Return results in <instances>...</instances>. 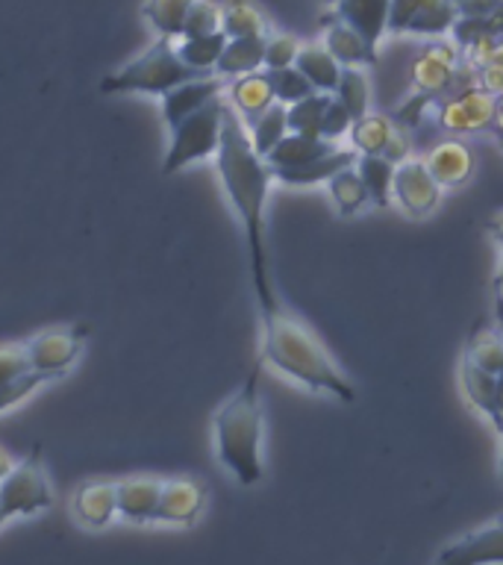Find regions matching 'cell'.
Segmentation results:
<instances>
[{
    "instance_id": "cell-48",
    "label": "cell",
    "mask_w": 503,
    "mask_h": 565,
    "mask_svg": "<svg viewBox=\"0 0 503 565\" xmlns=\"http://www.w3.org/2000/svg\"><path fill=\"white\" fill-rule=\"evenodd\" d=\"M494 316H497V330L503 335V291L494 289Z\"/></svg>"
},
{
    "instance_id": "cell-25",
    "label": "cell",
    "mask_w": 503,
    "mask_h": 565,
    "mask_svg": "<svg viewBox=\"0 0 503 565\" xmlns=\"http://www.w3.org/2000/svg\"><path fill=\"white\" fill-rule=\"evenodd\" d=\"M295 68L312 83L315 92H327V95H333L335 86H339V77H342V65L324 44H303Z\"/></svg>"
},
{
    "instance_id": "cell-36",
    "label": "cell",
    "mask_w": 503,
    "mask_h": 565,
    "mask_svg": "<svg viewBox=\"0 0 503 565\" xmlns=\"http://www.w3.org/2000/svg\"><path fill=\"white\" fill-rule=\"evenodd\" d=\"M51 380H60V374L53 371H39V369H26L15 377H9L3 386H0V413H7L15 404H21L24 397H30L39 386L51 383Z\"/></svg>"
},
{
    "instance_id": "cell-30",
    "label": "cell",
    "mask_w": 503,
    "mask_h": 565,
    "mask_svg": "<svg viewBox=\"0 0 503 565\" xmlns=\"http://www.w3.org/2000/svg\"><path fill=\"white\" fill-rule=\"evenodd\" d=\"M327 192H330V201H333L335 212L344 215V218H351V215H356V212L365 210V206L371 203L368 189H365V183H362L356 166L339 171V174L327 183Z\"/></svg>"
},
{
    "instance_id": "cell-50",
    "label": "cell",
    "mask_w": 503,
    "mask_h": 565,
    "mask_svg": "<svg viewBox=\"0 0 503 565\" xmlns=\"http://www.w3.org/2000/svg\"><path fill=\"white\" fill-rule=\"evenodd\" d=\"M494 430H497V436H501V483H503V424H497Z\"/></svg>"
},
{
    "instance_id": "cell-16",
    "label": "cell",
    "mask_w": 503,
    "mask_h": 565,
    "mask_svg": "<svg viewBox=\"0 0 503 565\" xmlns=\"http://www.w3.org/2000/svg\"><path fill=\"white\" fill-rule=\"evenodd\" d=\"M206 489L192 477H171L162 480V494H159L157 521L165 524H192L203 510Z\"/></svg>"
},
{
    "instance_id": "cell-5",
    "label": "cell",
    "mask_w": 503,
    "mask_h": 565,
    "mask_svg": "<svg viewBox=\"0 0 503 565\" xmlns=\"http://www.w3.org/2000/svg\"><path fill=\"white\" fill-rule=\"evenodd\" d=\"M194 77H203V74H197L180 60L174 39H157L141 56L109 74L100 83V92L104 95H136L139 92V95L162 97Z\"/></svg>"
},
{
    "instance_id": "cell-18",
    "label": "cell",
    "mask_w": 503,
    "mask_h": 565,
    "mask_svg": "<svg viewBox=\"0 0 503 565\" xmlns=\"http://www.w3.org/2000/svg\"><path fill=\"white\" fill-rule=\"evenodd\" d=\"M356 159H360V153H356L353 148H333L330 153L312 159V162H307V166L277 168V171H271V174L277 183H286V185L330 183L339 171L356 166Z\"/></svg>"
},
{
    "instance_id": "cell-29",
    "label": "cell",
    "mask_w": 503,
    "mask_h": 565,
    "mask_svg": "<svg viewBox=\"0 0 503 565\" xmlns=\"http://www.w3.org/2000/svg\"><path fill=\"white\" fill-rule=\"evenodd\" d=\"M247 136H250V145H254L256 153L263 159L268 157V153L289 136V106H268L259 118H254V121L247 124Z\"/></svg>"
},
{
    "instance_id": "cell-41",
    "label": "cell",
    "mask_w": 503,
    "mask_h": 565,
    "mask_svg": "<svg viewBox=\"0 0 503 565\" xmlns=\"http://www.w3.org/2000/svg\"><path fill=\"white\" fill-rule=\"evenodd\" d=\"M26 369H30V360H26L24 342L0 344V386H3L9 377H15V374H21V371Z\"/></svg>"
},
{
    "instance_id": "cell-19",
    "label": "cell",
    "mask_w": 503,
    "mask_h": 565,
    "mask_svg": "<svg viewBox=\"0 0 503 565\" xmlns=\"http://www.w3.org/2000/svg\"><path fill=\"white\" fill-rule=\"evenodd\" d=\"M388 9L392 0H335V18L365 35L374 47L388 33Z\"/></svg>"
},
{
    "instance_id": "cell-26",
    "label": "cell",
    "mask_w": 503,
    "mask_h": 565,
    "mask_svg": "<svg viewBox=\"0 0 503 565\" xmlns=\"http://www.w3.org/2000/svg\"><path fill=\"white\" fill-rule=\"evenodd\" d=\"M333 148H339L335 141L318 139V136L289 132V136H286V139H282L280 145L268 153V157H265V162L271 166V171H277V168H298L312 162V159L324 157V153H330Z\"/></svg>"
},
{
    "instance_id": "cell-13",
    "label": "cell",
    "mask_w": 503,
    "mask_h": 565,
    "mask_svg": "<svg viewBox=\"0 0 503 565\" xmlns=\"http://www.w3.org/2000/svg\"><path fill=\"white\" fill-rule=\"evenodd\" d=\"M432 565H503V515L450 542Z\"/></svg>"
},
{
    "instance_id": "cell-38",
    "label": "cell",
    "mask_w": 503,
    "mask_h": 565,
    "mask_svg": "<svg viewBox=\"0 0 503 565\" xmlns=\"http://www.w3.org/2000/svg\"><path fill=\"white\" fill-rule=\"evenodd\" d=\"M210 33H221V3H215V0H194L189 15H185L183 35L180 39Z\"/></svg>"
},
{
    "instance_id": "cell-22",
    "label": "cell",
    "mask_w": 503,
    "mask_h": 565,
    "mask_svg": "<svg viewBox=\"0 0 503 565\" xmlns=\"http://www.w3.org/2000/svg\"><path fill=\"white\" fill-rule=\"evenodd\" d=\"M162 483L153 477H130L118 483V515L127 521H157Z\"/></svg>"
},
{
    "instance_id": "cell-24",
    "label": "cell",
    "mask_w": 503,
    "mask_h": 565,
    "mask_svg": "<svg viewBox=\"0 0 503 565\" xmlns=\"http://www.w3.org/2000/svg\"><path fill=\"white\" fill-rule=\"evenodd\" d=\"M221 33L227 39H265L271 33V26L256 3L227 0V3H221Z\"/></svg>"
},
{
    "instance_id": "cell-3",
    "label": "cell",
    "mask_w": 503,
    "mask_h": 565,
    "mask_svg": "<svg viewBox=\"0 0 503 565\" xmlns=\"http://www.w3.org/2000/svg\"><path fill=\"white\" fill-rule=\"evenodd\" d=\"M263 360L256 362L245 383L224 401L212 415V433H215V457L236 483L256 486L265 477L263 439H265V415H263Z\"/></svg>"
},
{
    "instance_id": "cell-31",
    "label": "cell",
    "mask_w": 503,
    "mask_h": 565,
    "mask_svg": "<svg viewBox=\"0 0 503 565\" xmlns=\"http://www.w3.org/2000/svg\"><path fill=\"white\" fill-rule=\"evenodd\" d=\"M224 47H227V35L224 33L192 35V39H180V42H176L180 60H183L189 68L197 71V74H212L215 65H218Z\"/></svg>"
},
{
    "instance_id": "cell-7",
    "label": "cell",
    "mask_w": 503,
    "mask_h": 565,
    "mask_svg": "<svg viewBox=\"0 0 503 565\" xmlns=\"http://www.w3.org/2000/svg\"><path fill=\"white\" fill-rule=\"evenodd\" d=\"M53 507V492L42 466V450L35 445L30 457L21 459L3 480H0V510L7 519L12 515H35Z\"/></svg>"
},
{
    "instance_id": "cell-4",
    "label": "cell",
    "mask_w": 503,
    "mask_h": 565,
    "mask_svg": "<svg viewBox=\"0 0 503 565\" xmlns=\"http://www.w3.org/2000/svg\"><path fill=\"white\" fill-rule=\"evenodd\" d=\"M462 71V51L457 42L448 39H432L413 62V74H409V86L413 95L400 109H397L395 121L400 127H418L424 113L432 104H439L441 97H448L450 92H457L459 86H471L474 79Z\"/></svg>"
},
{
    "instance_id": "cell-35",
    "label": "cell",
    "mask_w": 503,
    "mask_h": 565,
    "mask_svg": "<svg viewBox=\"0 0 503 565\" xmlns=\"http://www.w3.org/2000/svg\"><path fill=\"white\" fill-rule=\"evenodd\" d=\"M333 95L327 92H312L309 97L289 106V132H300V136H318L321 139V127H324L327 106H330Z\"/></svg>"
},
{
    "instance_id": "cell-15",
    "label": "cell",
    "mask_w": 503,
    "mask_h": 565,
    "mask_svg": "<svg viewBox=\"0 0 503 565\" xmlns=\"http://www.w3.org/2000/svg\"><path fill=\"white\" fill-rule=\"evenodd\" d=\"M424 166L432 174V180L441 189H462V185L474 177V150L468 148L465 141H459L457 136L450 141H441L424 157Z\"/></svg>"
},
{
    "instance_id": "cell-42",
    "label": "cell",
    "mask_w": 503,
    "mask_h": 565,
    "mask_svg": "<svg viewBox=\"0 0 503 565\" xmlns=\"http://www.w3.org/2000/svg\"><path fill=\"white\" fill-rule=\"evenodd\" d=\"M459 18H492L503 9V0H453Z\"/></svg>"
},
{
    "instance_id": "cell-21",
    "label": "cell",
    "mask_w": 503,
    "mask_h": 565,
    "mask_svg": "<svg viewBox=\"0 0 503 565\" xmlns=\"http://www.w3.org/2000/svg\"><path fill=\"white\" fill-rule=\"evenodd\" d=\"M71 507H74V515L79 519V524H86V527H106L113 521L115 512H118V483L97 480V483L79 486Z\"/></svg>"
},
{
    "instance_id": "cell-49",
    "label": "cell",
    "mask_w": 503,
    "mask_h": 565,
    "mask_svg": "<svg viewBox=\"0 0 503 565\" xmlns=\"http://www.w3.org/2000/svg\"><path fill=\"white\" fill-rule=\"evenodd\" d=\"M494 289L503 291V256H501V268H497V277H494Z\"/></svg>"
},
{
    "instance_id": "cell-17",
    "label": "cell",
    "mask_w": 503,
    "mask_h": 565,
    "mask_svg": "<svg viewBox=\"0 0 503 565\" xmlns=\"http://www.w3.org/2000/svg\"><path fill=\"white\" fill-rule=\"evenodd\" d=\"M324 47L333 53L342 68H371L379 60L377 47L339 18L324 26Z\"/></svg>"
},
{
    "instance_id": "cell-43",
    "label": "cell",
    "mask_w": 503,
    "mask_h": 565,
    "mask_svg": "<svg viewBox=\"0 0 503 565\" xmlns=\"http://www.w3.org/2000/svg\"><path fill=\"white\" fill-rule=\"evenodd\" d=\"M477 86L485 88L489 95H503V65H483L477 71Z\"/></svg>"
},
{
    "instance_id": "cell-10",
    "label": "cell",
    "mask_w": 503,
    "mask_h": 565,
    "mask_svg": "<svg viewBox=\"0 0 503 565\" xmlns=\"http://www.w3.org/2000/svg\"><path fill=\"white\" fill-rule=\"evenodd\" d=\"M86 335V327H51V330L30 335L24 339L30 369L53 371V374L65 377L71 365L79 360Z\"/></svg>"
},
{
    "instance_id": "cell-14",
    "label": "cell",
    "mask_w": 503,
    "mask_h": 565,
    "mask_svg": "<svg viewBox=\"0 0 503 565\" xmlns=\"http://www.w3.org/2000/svg\"><path fill=\"white\" fill-rule=\"evenodd\" d=\"M224 88H227V83L218 74H203V77L185 79L183 86L171 88L168 95H162V118H165L168 130L197 113L201 106L210 104L212 97L224 95Z\"/></svg>"
},
{
    "instance_id": "cell-28",
    "label": "cell",
    "mask_w": 503,
    "mask_h": 565,
    "mask_svg": "<svg viewBox=\"0 0 503 565\" xmlns=\"http://www.w3.org/2000/svg\"><path fill=\"white\" fill-rule=\"evenodd\" d=\"M468 362H474L489 374H501L503 371V335L497 327L474 324V330L468 333L465 351H462Z\"/></svg>"
},
{
    "instance_id": "cell-37",
    "label": "cell",
    "mask_w": 503,
    "mask_h": 565,
    "mask_svg": "<svg viewBox=\"0 0 503 565\" xmlns=\"http://www.w3.org/2000/svg\"><path fill=\"white\" fill-rule=\"evenodd\" d=\"M268 79H271V88H274V100L282 106H291L309 97L315 88L309 83L303 74H300L295 65L291 68H277V71H268Z\"/></svg>"
},
{
    "instance_id": "cell-6",
    "label": "cell",
    "mask_w": 503,
    "mask_h": 565,
    "mask_svg": "<svg viewBox=\"0 0 503 565\" xmlns=\"http://www.w3.org/2000/svg\"><path fill=\"white\" fill-rule=\"evenodd\" d=\"M224 109H227V100L218 95L194 115L183 118L176 127H171V145H168V153L162 159V174H176L185 166L218 153Z\"/></svg>"
},
{
    "instance_id": "cell-47",
    "label": "cell",
    "mask_w": 503,
    "mask_h": 565,
    "mask_svg": "<svg viewBox=\"0 0 503 565\" xmlns=\"http://www.w3.org/2000/svg\"><path fill=\"white\" fill-rule=\"evenodd\" d=\"M12 468H15V459L9 457L7 448H0V480H3V477H7Z\"/></svg>"
},
{
    "instance_id": "cell-32",
    "label": "cell",
    "mask_w": 503,
    "mask_h": 565,
    "mask_svg": "<svg viewBox=\"0 0 503 565\" xmlns=\"http://www.w3.org/2000/svg\"><path fill=\"white\" fill-rule=\"evenodd\" d=\"M194 0H145L141 15L157 30L159 39H180L189 9Z\"/></svg>"
},
{
    "instance_id": "cell-44",
    "label": "cell",
    "mask_w": 503,
    "mask_h": 565,
    "mask_svg": "<svg viewBox=\"0 0 503 565\" xmlns=\"http://www.w3.org/2000/svg\"><path fill=\"white\" fill-rule=\"evenodd\" d=\"M483 227H485V233H489V236H492L494 242L503 247V210L494 212L492 218H485Z\"/></svg>"
},
{
    "instance_id": "cell-12",
    "label": "cell",
    "mask_w": 503,
    "mask_h": 565,
    "mask_svg": "<svg viewBox=\"0 0 503 565\" xmlns=\"http://www.w3.org/2000/svg\"><path fill=\"white\" fill-rule=\"evenodd\" d=\"M351 148L360 157H383L397 166V162L409 159V136L395 118L368 113L360 121H353Z\"/></svg>"
},
{
    "instance_id": "cell-46",
    "label": "cell",
    "mask_w": 503,
    "mask_h": 565,
    "mask_svg": "<svg viewBox=\"0 0 503 565\" xmlns=\"http://www.w3.org/2000/svg\"><path fill=\"white\" fill-rule=\"evenodd\" d=\"M494 406H497V422H494V427H497V424H503V371L497 374V392H494Z\"/></svg>"
},
{
    "instance_id": "cell-33",
    "label": "cell",
    "mask_w": 503,
    "mask_h": 565,
    "mask_svg": "<svg viewBox=\"0 0 503 565\" xmlns=\"http://www.w3.org/2000/svg\"><path fill=\"white\" fill-rule=\"evenodd\" d=\"M333 97L351 113L353 121L365 118L371 113V79L365 68H342Z\"/></svg>"
},
{
    "instance_id": "cell-39",
    "label": "cell",
    "mask_w": 503,
    "mask_h": 565,
    "mask_svg": "<svg viewBox=\"0 0 503 565\" xmlns=\"http://www.w3.org/2000/svg\"><path fill=\"white\" fill-rule=\"evenodd\" d=\"M303 44L289 33H268L265 35V71L291 68L298 62V53Z\"/></svg>"
},
{
    "instance_id": "cell-8",
    "label": "cell",
    "mask_w": 503,
    "mask_h": 565,
    "mask_svg": "<svg viewBox=\"0 0 503 565\" xmlns=\"http://www.w3.org/2000/svg\"><path fill=\"white\" fill-rule=\"evenodd\" d=\"M497 113V97L489 95L477 83L459 86L448 97H441L436 118L439 127L450 136H474V132H489Z\"/></svg>"
},
{
    "instance_id": "cell-34",
    "label": "cell",
    "mask_w": 503,
    "mask_h": 565,
    "mask_svg": "<svg viewBox=\"0 0 503 565\" xmlns=\"http://www.w3.org/2000/svg\"><path fill=\"white\" fill-rule=\"evenodd\" d=\"M395 162L383 157H360L356 159V171H360L362 183L368 189V198L374 206H388L392 203V185H395Z\"/></svg>"
},
{
    "instance_id": "cell-20",
    "label": "cell",
    "mask_w": 503,
    "mask_h": 565,
    "mask_svg": "<svg viewBox=\"0 0 503 565\" xmlns=\"http://www.w3.org/2000/svg\"><path fill=\"white\" fill-rule=\"evenodd\" d=\"M227 95H229V106L242 115V121L250 124L254 118L274 106V88H271V79H268V71H254V74H245V77H236L233 83L227 86Z\"/></svg>"
},
{
    "instance_id": "cell-2",
    "label": "cell",
    "mask_w": 503,
    "mask_h": 565,
    "mask_svg": "<svg viewBox=\"0 0 503 565\" xmlns=\"http://www.w3.org/2000/svg\"><path fill=\"white\" fill-rule=\"evenodd\" d=\"M259 316H263V353H259L263 365L315 395H327L342 404L356 401V386L330 356L324 342L295 312L280 303Z\"/></svg>"
},
{
    "instance_id": "cell-27",
    "label": "cell",
    "mask_w": 503,
    "mask_h": 565,
    "mask_svg": "<svg viewBox=\"0 0 503 565\" xmlns=\"http://www.w3.org/2000/svg\"><path fill=\"white\" fill-rule=\"evenodd\" d=\"M259 68H265V39H227L215 74L224 79H236Z\"/></svg>"
},
{
    "instance_id": "cell-40",
    "label": "cell",
    "mask_w": 503,
    "mask_h": 565,
    "mask_svg": "<svg viewBox=\"0 0 503 565\" xmlns=\"http://www.w3.org/2000/svg\"><path fill=\"white\" fill-rule=\"evenodd\" d=\"M351 127H353L351 113H347V109H344V106L333 97V100H330V106H327L324 127H321V139L339 141L342 136H351Z\"/></svg>"
},
{
    "instance_id": "cell-1",
    "label": "cell",
    "mask_w": 503,
    "mask_h": 565,
    "mask_svg": "<svg viewBox=\"0 0 503 565\" xmlns=\"http://www.w3.org/2000/svg\"><path fill=\"white\" fill-rule=\"evenodd\" d=\"M215 171H218L229 206L236 210L238 224L245 230L250 280H254L256 300H259V312H268V309L280 307L277 291L271 286V271H268V250H265V206H268L274 174L271 166L250 145L247 124L229 104L224 109V124H221Z\"/></svg>"
},
{
    "instance_id": "cell-9",
    "label": "cell",
    "mask_w": 503,
    "mask_h": 565,
    "mask_svg": "<svg viewBox=\"0 0 503 565\" xmlns=\"http://www.w3.org/2000/svg\"><path fill=\"white\" fill-rule=\"evenodd\" d=\"M459 15L453 0H392L388 33L445 39L457 26Z\"/></svg>"
},
{
    "instance_id": "cell-23",
    "label": "cell",
    "mask_w": 503,
    "mask_h": 565,
    "mask_svg": "<svg viewBox=\"0 0 503 565\" xmlns=\"http://www.w3.org/2000/svg\"><path fill=\"white\" fill-rule=\"evenodd\" d=\"M459 386L465 395L468 406L485 415L489 422H497V406H494V392H497V374H489L485 369L468 362L465 356L459 360Z\"/></svg>"
},
{
    "instance_id": "cell-11",
    "label": "cell",
    "mask_w": 503,
    "mask_h": 565,
    "mask_svg": "<svg viewBox=\"0 0 503 565\" xmlns=\"http://www.w3.org/2000/svg\"><path fill=\"white\" fill-rule=\"evenodd\" d=\"M441 189L424 166V159H404L395 168V185H392V203H397L409 218H427L441 203Z\"/></svg>"
},
{
    "instance_id": "cell-51",
    "label": "cell",
    "mask_w": 503,
    "mask_h": 565,
    "mask_svg": "<svg viewBox=\"0 0 503 565\" xmlns=\"http://www.w3.org/2000/svg\"><path fill=\"white\" fill-rule=\"evenodd\" d=\"M3 521H7V515H3V510H0V527H3Z\"/></svg>"
},
{
    "instance_id": "cell-45",
    "label": "cell",
    "mask_w": 503,
    "mask_h": 565,
    "mask_svg": "<svg viewBox=\"0 0 503 565\" xmlns=\"http://www.w3.org/2000/svg\"><path fill=\"white\" fill-rule=\"evenodd\" d=\"M489 132H494V139L503 148V95H497V113H494V124Z\"/></svg>"
}]
</instances>
